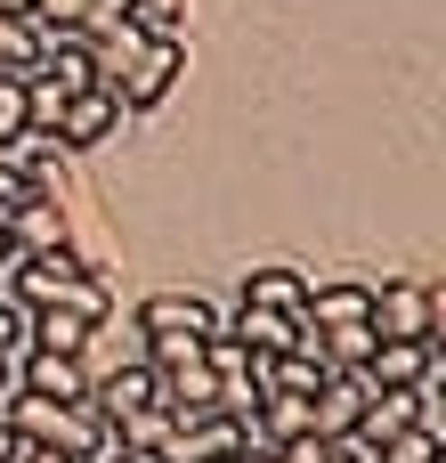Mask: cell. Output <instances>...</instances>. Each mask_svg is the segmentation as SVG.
<instances>
[{"label":"cell","instance_id":"5b68a950","mask_svg":"<svg viewBox=\"0 0 446 463\" xmlns=\"http://www.w3.org/2000/svg\"><path fill=\"white\" fill-rule=\"evenodd\" d=\"M73 244V195H16V212H8V252H65Z\"/></svg>","mask_w":446,"mask_h":463},{"label":"cell","instance_id":"52a82bcc","mask_svg":"<svg viewBox=\"0 0 446 463\" xmlns=\"http://www.w3.org/2000/svg\"><path fill=\"white\" fill-rule=\"evenodd\" d=\"M236 448H244V423L236 415H195V423H171L163 431L154 463H236Z\"/></svg>","mask_w":446,"mask_h":463},{"label":"cell","instance_id":"ba28073f","mask_svg":"<svg viewBox=\"0 0 446 463\" xmlns=\"http://www.w3.org/2000/svg\"><path fill=\"white\" fill-rule=\"evenodd\" d=\"M16 391H33V399H89V374H81L73 350H41V342H24V358H16Z\"/></svg>","mask_w":446,"mask_h":463},{"label":"cell","instance_id":"3957f363","mask_svg":"<svg viewBox=\"0 0 446 463\" xmlns=\"http://www.w3.org/2000/svg\"><path fill=\"white\" fill-rule=\"evenodd\" d=\"M366 326H374V342H439L446 334V301H439V285L398 277V285H374Z\"/></svg>","mask_w":446,"mask_h":463},{"label":"cell","instance_id":"5bb4252c","mask_svg":"<svg viewBox=\"0 0 446 463\" xmlns=\"http://www.w3.org/2000/svg\"><path fill=\"white\" fill-rule=\"evenodd\" d=\"M244 301H252V309H284V317H301L309 277H301V269H244Z\"/></svg>","mask_w":446,"mask_h":463},{"label":"cell","instance_id":"603a6c76","mask_svg":"<svg viewBox=\"0 0 446 463\" xmlns=\"http://www.w3.org/2000/svg\"><path fill=\"white\" fill-rule=\"evenodd\" d=\"M276 463H325V439H293V448H268Z\"/></svg>","mask_w":446,"mask_h":463},{"label":"cell","instance_id":"484cf974","mask_svg":"<svg viewBox=\"0 0 446 463\" xmlns=\"http://www.w3.org/2000/svg\"><path fill=\"white\" fill-rule=\"evenodd\" d=\"M0 293H8V252H0Z\"/></svg>","mask_w":446,"mask_h":463},{"label":"cell","instance_id":"44dd1931","mask_svg":"<svg viewBox=\"0 0 446 463\" xmlns=\"http://www.w3.org/2000/svg\"><path fill=\"white\" fill-rule=\"evenodd\" d=\"M24 317H33V309H24L16 293H0V358H24V342H33V334H24Z\"/></svg>","mask_w":446,"mask_h":463},{"label":"cell","instance_id":"8fae6325","mask_svg":"<svg viewBox=\"0 0 446 463\" xmlns=\"http://www.w3.org/2000/svg\"><path fill=\"white\" fill-rule=\"evenodd\" d=\"M366 399H374V383H366V374H325V383H317V399H309V407H317V439H349V431H358V415H366Z\"/></svg>","mask_w":446,"mask_h":463},{"label":"cell","instance_id":"4fadbf2b","mask_svg":"<svg viewBox=\"0 0 446 463\" xmlns=\"http://www.w3.org/2000/svg\"><path fill=\"white\" fill-rule=\"evenodd\" d=\"M228 334H236V342H244L252 358H284V350L301 342V317H284V309H252V301H244Z\"/></svg>","mask_w":446,"mask_h":463},{"label":"cell","instance_id":"9a60e30c","mask_svg":"<svg viewBox=\"0 0 446 463\" xmlns=\"http://www.w3.org/2000/svg\"><path fill=\"white\" fill-rule=\"evenodd\" d=\"M398 431H414V383H406V391H374L366 415H358V439H366V448H382V439H398Z\"/></svg>","mask_w":446,"mask_h":463},{"label":"cell","instance_id":"30bf717a","mask_svg":"<svg viewBox=\"0 0 446 463\" xmlns=\"http://www.w3.org/2000/svg\"><path fill=\"white\" fill-rule=\"evenodd\" d=\"M138 334H195V342H211V334H219V309H211L203 293H154V301L138 309Z\"/></svg>","mask_w":446,"mask_h":463},{"label":"cell","instance_id":"277c9868","mask_svg":"<svg viewBox=\"0 0 446 463\" xmlns=\"http://www.w3.org/2000/svg\"><path fill=\"white\" fill-rule=\"evenodd\" d=\"M122 98L106 90V81H89V90H73L65 106H57V122H49V146H65V155H98L106 138H122Z\"/></svg>","mask_w":446,"mask_h":463},{"label":"cell","instance_id":"d6986e66","mask_svg":"<svg viewBox=\"0 0 446 463\" xmlns=\"http://www.w3.org/2000/svg\"><path fill=\"white\" fill-rule=\"evenodd\" d=\"M446 456V439H423V431H398V439H382L366 463H439Z\"/></svg>","mask_w":446,"mask_h":463},{"label":"cell","instance_id":"7402d4cb","mask_svg":"<svg viewBox=\"0 0 446 463\" xmlns=\"http://www.w3.org/2000/svg\"><path fill=\"white\" fill-rule=\"evenodd\" d=\"M366 456H374V448H366L358 431H349V439H325V463H366Z\"/></svg>","mask_w":446,"mask_h":463},{"label":"cell","instance_id":"7a4b0ae2","mask_svg":"<svg viewBox=\"0 0 446 463\" xmlns=\"http://www.w3.org/2000/svg\"><path fill=\"white\" fill-rule=\"evenodd\" d=\"M179 73H187V33H146L138 57H130L106 90L122 98V114H154V106L179 90Z\"/></svg>","mask_w":446,"mask_h":463},{"label":"cell","instance_id":"ffe728a7","mask_svg":"<svg viewBox=\"0 0 446 463\" xmlns=\"http://www.w3.org/2000/svg\"><path fill=\"white\" fill-rule=\"evenodd\" d=\"M138 33H187V0H130Z\"/></svg>","mask_w":446,"mask_h":463},{"label":"cell","instance_id":"cb8c5ba5","mask_svg":"<svg viewBox=\"0 0 446 463\" xmlns=\"http://www.w3.org/2000/svg\"><path fill=\"white\" fill-rule=\"evenodd\" d=\"M16 463H73V456H49V448H24Z\"/></svg>","mask_w":446,"mask_h":463},{"label":"cell","instance_id":"7c38bea8","mask_svg":"<svg viewBox=\"0 0 446 463\" xmlns=\"http://www.w3.org/2000/svg\"><path fill=\"white\" fill-rule=\"evenodd\" d=\"M439 342H374V358H366V383L374 391H406V383H423V374H439Z\"/></svg>","mask_w":446,"mask_h":463},{"label":"cell","instance_id":"d4e9b609","mask_svg":"<svg viewBox=\"0 0 446 463\" xmlns=\"http://www.w3.org/2000/svg\"><path fill=\"white\" fill-rule=\"evenodd\" d=\"M8 374H16V358H0V383H8Z\"/></svg>","mask_w":446,"mask_h":463},{"label":"cell","instance_id":"6da1fadb","mask_svg":"<svg viewBox=\"0 0 446 463\" xmlns=\"http://www.w3.org/2000/svg\"><path fill=\"white\" fill-rule=\"evenodd\" d=\"M0 423H8L24 448H49V456H73V463H89L106 439H114V431H106V415H98L89 399H33V391H16V383H8Z\"/></svg>","mask_w":446,"mask_h":463},{"label":"cell","instance_id":"e0dca14e","mask_svg":"<svg viewBox=\"0 0 446 463\" xmlns=\"http://www.w3.org/2000/svg\"><path fill=\"white\" fill-rule=\"evenodd\" d=\"M309 334H317V326H309ZM317 350H325L333 374H366V358H374V326H325Z\"/></svg>","mask_w":446,"mask_h":463},{"label":"cell","instance_id":"9c48e42d","mask_svg":"<svg viewBox=\"0 0 446 463\" xmlns=\"http://www.w3.org/2000/svg\"><path fill=\"white\" fill-rule=\"evenodd\" d=\"M366 309H374V285L366 277H309V301H301V326H366Z\"/></svg>","mask_w":446,"mask_h":463},{"label":"cell","instance_id":"2e32d148","mask_svg":"<svg viewBox=\"0 0 446 463\" xmlns=\"http://www.w3.org/2000/svg\"><path fill=\"white\" fill-rule=\"evenodd\" d=\"M24 334H33L41 350H89V334H98V326H89L81 309H33V317H24Z\"/></svg>","mask_w":446,"mask_h":463},{"label":"cell","instance_id":"8992f818","mask_svg":"<svg viewBox=\"0 0 446 463\" xmlns=\"http://www.w3.org/2000/svg\"><path fill=\"white\" fill-rule=\"evenodd\" d=\"M154 399H163V415H171V423L219 415V374H211V358H203V350H187V358L154 366Z\"/></svg>","mask_w":446,"mask_h":463},{"label":"cell","instance_id":"ac0fdd59","mask_svg":"<svg viewBox=\"0 0 446 463\" xmlns=\"http://www.w3.org/2000/svg\"><path fill=\"white\" fill-rule=\"evenodd\" d=\"M33 57H41V24L0 8V73H33Z\"/></svg>","mask_w":446,"mask_h":463}]
</instances>
